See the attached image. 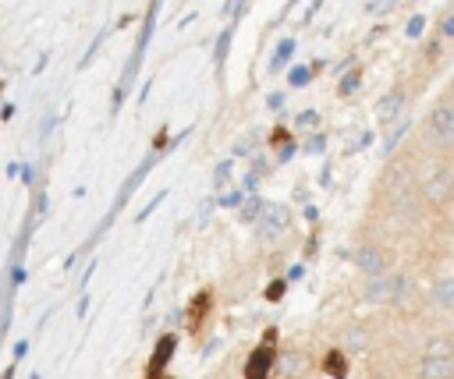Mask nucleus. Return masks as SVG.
I'll return each mask as SVG.
<instances>
[{
	"mask_svg": "<svg viewBox=\"0 0 454 379\" xmlns=\"http://www.w3.org/2000/svg\"><path fill=\"white\" fill-rule=\"evenodd\" d=\"M401 149L408 156V145H401ZM411 149H415L419 163H411V156H408V166H411V177H415V188H419L426 213H447L454 205V159L429 156L415 142H411Z\"/></svg>",
	"mask_w": 454,
	"mask_h": 379,
	"instance_id": "f03ea898",
	"label": "nucleus"
},
{
	"mask_svg": "<svg viewBox=\"0 0 454 379\" xmlns=\"http://www.w3.org/2000/svg\"><path fill=\"white\" fill-rule=\"evenodd\" d=\"M174 347H177V340L167 333V336H160V344L153 347V358H149V368H145V379H156V375H163V368L170 365V354H174Z\"/></svg>",
	"mask_w": 454,
	"mask_h": 379,
	"instance_id": "9b49d317",
	"label": "nucleus"
},
{
	"mask_svg": "<svg viewBox=\"0 0 454 379\" xmlns=\"http://www.w3.org/2000/svg\"><path fill=\"white\" fill-rule=\"evenodd\" d=\"M266 106H270V110H280V106H284V96H280V92L266 96Z\"/></svg>",
	"mask_w": 454,
	"mask_h": 379,
	"instance_id": "393cba45",
	"label": "nucleus"
},
{
	"mask_svg": "<svg viewBox=\"0 0 454 379\" xmlns=\"http://www.w3.org/2000/svg\"><path fill=\"white\" fill-rule=\"evenodd\" d=\"M284 294V280H273L270 287H266V301H277Z\"/></svg>",
	"mask_w": 454,
	"mask_h": 379,
	"instance_id": "5701e85b",
	"label": "nucleus"
},
{
	"mask_svg": "<svg viewBox=\"0 0 454 379\" xmlns=\"http://www.w3.org/2000/svg\"><path fill=\"white\" fill-rule=\"evenodd\" d=\"M426 298L440 315H454V276H436Z\"/></svg>",
	"mask_w": 454,
	"mask_h": 379,
	"instance_id": "9d476101",
	"label": "nucleus"
},
{
	"mask_svg": "<svg viewBox=\"0 0 454 379\" xmlns=\"http://www.w3.org/2000/svg\"><path fill=\"white\" fill-rule=\"evenodd\" d=\"M408 131H411V120H408V117H401V120H397V128L383 138V156H394V149L404 142V135H408Z\"/></svg>",
	"mask_w": 454,
	"mask_h": 379,
	"instance_id": "2eb2a0df",
	"label": "nucleus"
},
{
	"mask_svg": "<svg viewBox=\"0 0 454 379\" xmlns=\"http://www.w3.org/2000/svg\"><path fill=\"white\" fill-rule=\"evenodd\" d=\"M351 259H355V269H358L365 280L383 276V273H394V251H390L387 237H376V234H372V237L358 241L355 251H351Z\"/></svg>",
	"mask_w": 454,
	"mask_h": 379,
	"instance_id": "20e7f679",
	"label": "nucleus"
},
{
	"mask_svg": "<svg viewBox=\"0 0 454 379\" xmlns=\"http://www.w3.org/2000/svg\"><path fill=\"white\" fill-rule=\"evenodd\" d=\"M415 379H454V354H419L411 365Z\"/></svg>",
	"mask_w": 454,
	"mask_h": 379,
	"instance_id": "0eeeda50",
	"label": "nucleus"
},
{
	"mask_svg": "<svg viewBox=\"0 0 454 379\" xmlns=\"http://www.w3.org/2000/svg\"><path fill=\"white\" fill-rule=\"evenodd\" d=\"M340 351H348V354H362V351H369V333H365V326H348L344 329V347Z\"/></svg>",
	"mask_w": 454,
	"mask_h": 379,
	"instance_id": "4468645a",
	"label": "nucleus"
},
{
	"mask_svg": "<svg viewBox=\"0 0 454 379\" xmlns=\"http://www.w3.org/2000/svg\"><path fill=\"white\" fill-rule=\"evenodd\" d=\"M440 96H447V99H454V78H450V81H447V89H443V92H440Z\"/></svg>",
	"mask_w": 454,
	"mask_h": 379,
	"instance_id": "bb28decb",
	"label": "nucleus"
},
{
	"mask_svg": "<svg viewBox=\"0 0 454 379\" xmlns=\"http://www.w3.org/2000/svg\"><path fill=\"white\" fill-rule=\"evenodd\" d=\"M291 53H294V39H280V46H277L273 57H270V71H280V67L291 60Z\"/></svg>",
	"mask_w": 454,
	"mask_h": 379,
	"instance_id": "dca6fc26",
	"label": "nucleus"
},
{
	"mask_svg": "<svg viewBox=\"0 0 454 379\" xmlns=\"http://www.w3.org/2000/svg\"><path fill=\"white\" fill-rule=\"evenodd\" d=\"M298 276H305V266H291V273H287V280H298Z\"/></svg>",
	"mask_w": 454,
	"mask_h": 379,
	"instance_id": "a878e982",
	"label": "nucleus"
},
{
	"mask_svg": "<svg viewBox=\"0 0 454 379\" xmlns=\"http://www.w3.org/2000/svg\"><path fill=\"white\" fill-rule=\"evenodd\" d=\"M262 205H266V202L252 195V198L241 205V220H245V223H255V220H259V213H262Z\"/></svg>",
	"mask_w": 454,
	"mask_h": 379,
	"instance_id": "6ab92c4d",
	"label": "nucleus"
},
{
	"mask_svg": "<svg viewBox=\"0 0 454 379\" xmlns=\"http://www.w3.org/2000/svg\"><path fill=\"white\" fill-rule=\"evenodd\" d=\"M422 213H426V205L419 198L408 156H404V149H394V156H387V166L380 170L372 195H369V234H376V237L415 234Z\"/></svg>",
	"mask_w": 454,
	"mask_h": 379,
	"instance_id": "f257e3e1",
	"label": "nucleus"
},
{
	"mask_svg": "<svg viewBox=\"0 0 454 379\" xmlns=\"http://www.w3.org/2000/svg\"><path fill=\"white\" fill-rule=\"evenodd\" d=\"M408 103H411V89H408L404 81H394V85L380 96V103H376V117H380V124H383V128L397 124V120L404 117Z\"/></svg>",
	"mask_w": 454,
	"mask_h": 379,
	"instance_id": "39448f33",
	"label": "nucleus"
},
{
	"mask_svg": "<svg viewBox=\"0 0 454 379\" xmlns=\"http://www.w3.org/2000/svg\"><path fill=\"white\" fill-rule=\"evenodd\" d=\"M411 142H415L422 152H429V156L454 159V99L436 96V99L429 103V110L422 113L419 135H415Z\"/></svg>",
	"mask_w": 454,
	"mask_h": 379,
	"instance_id": "7ed1b4c3",
	"label": "nucleus"
},
{
	"mask_svg": "<svg viewBox=\"0 0 454 379\" xmlns=\"http://www.w3.org/2000/svg\"><path fill=\"white\" fill-rule=\"evenodd\" d=\"M309 81H312V67H309V64H298V67L287 71V85H291V89H301V85H309Z\"/></svg>",
	"mask_w": 454,
	"mask_h": 379,
	"instance_id": "f3484780",
	"label": "nucleus"
},
{
	"mask_svg": "<svg viewBox=\"0 0 454 379\" xmlns=\"http://www.w3.org/2000/svg\"><path fill=\"white\" fill-rule=\"evenodd\" d=\"M440 35H443V39H454V14L440 18Z\"/></svg>",
	"mask_w": 454,
	"mask_h": 379,
	"instance_id": "4be33fe9",
	"label": "nucleus"
},
{
	"mask_svg": "<svg viewBox=\"0 0 454 379\" xmlns=\"http://www.w3.org/2000/svg\"><path fill=\"white\" fill-rule=\"evenodd\" d=\"M358 78H362V71H351V74H344V81L337 85V92H340V96H351V92L358 89Z\"/></svg>",
	"mask_w": 454,
	"mask_h": 379,
	"instance_id": "aec40b11",
	"label": "nucleus"
},
{
	"mask_svg": "<svg viewBox=\"0 0 454 379\" xmlns=\"http://www.w3.org/2000/svg\"><path fill=\"white\" fill-rule=\"evenodd\" d=\"M231 32H234V28H223V35H220V46H216V60H223V53H227V43H231Z\"/></svg>",
	"mask_w": 454,
	"mask_h": 379,
	"instance_id": "b1692460",
	"label": "nucleus"
},
{
	"mask_svg": "<svg viewBox=\"0 0 454 379\" xmlns=\"http://www.w3.org/2000/svg\"><path fill=\"white\" fill-rule=\"evenodd\" d=\"M206 312H209V290H202V294L192 301V319H188V326L195 329V326H199V319H202Z\"/></svg>",
	"mask_w": 454,
	"mask_h": 379,
	"instance_id": "a211bd4d",
	"label": "nucleus"
},
{
	"mask_svg": "<svg viewBox=\"0 0 454 379\" xmlns=\"http://www.w3.org/2000/svg\"><path fill=\"white\" fill-rule=\"evenodd\" d=\"M273 361H277V329H266L262 344L245 361V379H266L273 372Z\"/></svg>",
	"mask_w": 454,
	"mask_h": 379,
	"instance_id": "423d86ee",
	"label": "nucleus"
},
{
	"mask_svg": "<svg viewBox=\"0 0 454 379\" xmlns=\"http://www.w3.org/2000/svg\"><path fill=\"white\" fill-rule=\"evenodd\" d=\"M287 227H291V216H287L284 205H262V213H259V220H255L259 241H277Z\"/></svg>",
	"mask_w": 454,
	"mask_h": 379,
	"instance_id": "6e6552de",
	"label": "nucleus"
},
{
	"mask_svg": "<svg viewBox=\"0 0 454 379\" xmlns=\"http://www.w3.org/2000/svg\"><path fill=\"white\" fill-rule=\"evenodd\" d=\"M273 365H277V372H280L284 379H294V375H301V372H305V354L291 347V351H284V354H280V361H273Z\"/></svg>",
	"mask_w": 454,
	"mask_h": 379,
	"instance_id": "ddd939ff",
	"label": "nucleus"
},
{
	"mask_svg": "<svg viewBox=\"0 0 454 379\" xmlns=\"http://www.w3.org/2000/svg\"><path fill=\"white\" fill-rule=\"evenodd\" d=\"M323 372H326L330 379H348V375H351V365H348V351H340V347L326 351V354H323Z\"/></svg>",
	"mask_w": 454,
	"mask_h": 379,
	"instance_id": "f8f14e48",
	"label": "nucleus"
},
{
	"mask_svg": "<svg viewBox=\"0 0 454 379\" xmlns=\"http://www.w3.org/2000/svg\"><path fill=\"white\" fill-rule=\"evenodd\" d=\"M422 28H426V18H422V14H415V18H408V28H404V32H408L411 39H419V35H422Z\"/></svg>",
	"mask_w": 454,
	"mask_h": 379,
	"instance_id": "412c9836",
	"label": "nucleus"
},
{
	"mask_svg": "<svg viewBox=\"0 0 454 379\" xmlns=\"http://www.w3.org/2000/svg\"><path fill=\"white\" fill-rule=\"evenodd\" d=\"M394 298H397V273H383V276H372L365 283L369 305H394Z\"/></svg>",
	"mask_w": 454,
	"mask_h": 379,
	"instance_id": "1a4fd4ad",
	"label": "nucleus"
}]
</instances>
